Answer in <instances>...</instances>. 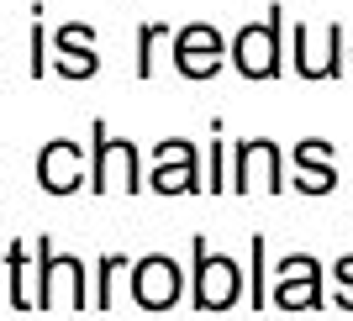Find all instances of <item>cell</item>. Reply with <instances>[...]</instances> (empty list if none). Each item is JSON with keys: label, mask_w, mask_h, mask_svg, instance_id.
I'll use <instances>...</instances> for the list:
<instances>
[{"label": "cell", "mask_w": 353, "mask_h": 321, "mask_svg": "<svg viewBox=\"0 0 353 321\" xmlns=\"http://www.w3.org/2000/svg\"><path fill=\"white\" fill-rule=\"evenodd\" d=\"M190 253H195V279H190V300H195V311H232L237 300H243V290H248V279H243L237 258H227V253H211L206 237H195Z\"/></svg>", "instance_id": "obj_1"}, {"label": "cell", "mask_w": 353, "mask_h": 321, "mask_svg": "<svg viewBox=\"0 0 353 321\" xmlns=\"http://www.w3.org/2000/svg\"><path fill=\"white\" fill-rule=\"evenodd\" d=\"M37 306H69V311H85V258H63L53 253V242H37Z\"/></svg>", "instance_id": "obj_2"}, {"label": "cell", "mask_w": 353, "mask_h": 321, "mask_svg": "<svg viewBox=\"0 0 353 321\" xmlns=\"http://www.w3.org/2000/svg\"><path fill=\"white\" fill-rule=\"evenodd\" d=\"M127 290L143 311H174V300L185 295V269H179L169 253H148V258L132 263V279Z\"/></svg>", "instance_id": "obj_3"}, {"label": "cell", "mask_w": 353, "mask_h": 321, "mask_svg": "<svg viewBox=\"0 0 353 321\" xmlns=\"http://www.w3.org/2000/svg\"><path fill=\"white\" fill-rule=\"evenodd\" d=\"M232 63L248 79H274L280 74V6H269V21L243 27L232 37Z\"/></svg>", "instance_id": "obj_4"}, {"label": "cell", "mask_w": 353, "mask_h": 321, "mask_svg": "<svg viewBox=\"0 0 353 321\" xmlns=\"http://www.w3.org/2000/svg\"><path fill=\"white\" fill-rule=\"evenodd\" d=\"M95 174H90V190L95 195H111V190H143L137 185V147L127 143V137H111V132L95 121Z\"/></svg>", "instance_id": "obj_5"}, {"label": "cell", "mask_w": 353, "mask_h": 321, "mask_svg": "<svg viewBox=\"0 0 353 321\" xmlns=\"http://www.w3.org/2000/svg\"><path fill=\"white\" fill-rule=\"evenodd\" d=\"M274 306L280 311H316L322 306V263L311 253H290L280 258V274H274Z\"/></svg>", "instance_id": "obj_6"}, {"label": "cell", "mask_w": 353, "mask_h": 321, "mask_svg": "<svg viewBox=\"0 0 353 321\" xmlns=\"http://www.w3.org/2000/svg\"><path fill=\"white\" fill-rule=\"evenodd\" d=\"M232 190H269L280 195V147L264 143V137H248V143H237V169H232Z\"/></svg>", "instance_id": "obj_7"}, {"label": "cell", "mask_w": 353, "mask_h": 321, "mask_svg": "<svg viewBox=\"0 0 353 321\" xmlns=\"http://www.w3.org/2000/svg\"><path fill=\"white\" fill-rule=\"evenodd\" d=\"M174 69L185 74V79H211V74L221 69V37H216V27L195 21V27L179 32V37H174Z\"/></svg>", "instance_id": "obj_8"}, {"label": "cell", "mask_w": 353, "mask_h": 321, "mask_svg": "<svg viewBox=\"0 0 353 321\" xmlns=\"http://www.w3.org/2000/svg\"><path fill=\"white\" fill-rule=\"evenodd\" d=\"M159 195H190L201 190V174H195V147L185 143V137H169V143H159V169H153V179H148Z\"/></svg>", "instance_id": "obj_9"}, {"label": "cell", "mask_w": 353, "mask_h": 321, "mask_svg": "<svg viewBox=\"0 0 353 321\" xmlns=\"http://www.w3.org/2000/svg\"><path fill=\"white\" fill-rule=\"evenodd\" d=\"M79 179H85V153L74 143H48L43 158H37V185L48 195H69L79 190Z\"/></svg>", "instance_id": "obj_10"}, {"label": "cell", "mask_w": 353, "mask_h": 321, "mask_svg": "<svg viewBox=\"0 0 353 321\" xmlns=\"http://www.w3.org/2000/svg\"><path fill=\"white\" fill-rule=\"evenodd\" d=\"M332 147L322 143V137H311V143L295 147V169H301V179H295V190H306V195H327L332 185H338V174H332Z\"/></svg>", "instance_id": "obj_11"}, {"label": "cell", "mask_w": 353, "mask_h": 321, "mask_svg": "<svg viewBox=\"0 0 353 321\" xmlns=\"http://www.w3.org/2000/svg\"><path fill=\"white\" fill-rule=\"evenodd\" d=\"M90 43H95V37H90V27H63V32H59L63 59L53 63V69H59V74H69V79H90V74L101 69V59L90 53Z\"/></svg>", "instance_id": "obj_12"}, {"label": "cell", "mask_w": 353, "mask_h": 321, "mask_svg": "<svg viewBox=\"0 0 353 321\" xmlns=\"http://www.w3.org/2000/svg\"><path fill=\"white\" fill-rule=\"evenodd\" d=\"M6 274H11V306L32 311V306H37V295H32V279H37V274L27 269V248H21V242L6 253Z\"/></svg>", "instance_id": "obj_13"}, {"label": "cell", "mask_w": 353, "mask_h": 321, "mask_svg": "<svg viewBox=\"0 0 353 321\" xmlns=\"http://www.w3.org/2000/svg\"><path fill=\"white\" fill-rule=\"evenodd\" d=\"M121 269H132L121 253H101V263H95V279H101V284H95V311L117 306V274H121Z\"/></svg>", "instance_id": "obj_14"}, {"label": "cell", "mask_w": 353, "mask_h": 321, "mask_svg": "<svg viewBox=\"0 0 353 321\" xmlns=\"http://www.w3.org/2000/svg\"><path fill=\"white\" fill-rule=\"evenodd\" d=\"M332 279H338V290H332V300H338L343 311H353V253H343V258L332 263Z\"/></svg>", "instance_id": "obj_15"}, {"label": "cell", "mask_w": 353, "mask_h": 321, "mask_svg": "<svg viewBox=\"0 0 353 321\" xmlns=\"http://www.w3.org/2000/svg\"><path fill=\"white\" fill-rule=\"evenodd\" d=\"M159 37H169V27H143L137 32V74H153V48H159Z\"/></svg>", "instance_id": "obj_16"}, {"label": "cell", "mask_w": 353, "mask_h": 321, "mask_svg": "<svg viewBox=\"0 0 353 321\" xmlns=\"http://www.w3.org/2000/svg\"><path fill=\"white\" fill-rule=\"evenodd\" d=\"M264 237H253V279H248V300H253V311L269 300V290H264Z\"/></svg>", "instance_id": "obj_17"}]
</instances>
